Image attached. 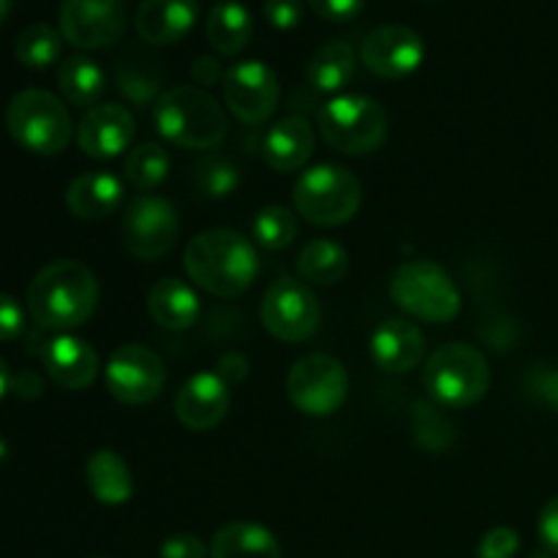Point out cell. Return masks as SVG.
<instances>
[{
  "instance_id": "3957f363",
  "label": "cell",
  "mask_w": 558,
  "mask_h": 558,
  "mask_svg": "<svg viewBox=\"0 0 558 558\" xmlns=\"http://www.w3.org/2000/svg\"><path fill=\"white\" fill-rule=\"evenodd\" d=\"M156 131L185 150H213L229 134L221 104L196 85H178L161 93L153 107Z\"/></svg>"
},
{
  "instance_id": "5b68a950",
  "label": "cell",
  "mask_w": 558,
  "mask_h": 558,
  "mask_svg": "<svg viewBox=\"0 0 558 558\" xmlns=\"http://www.w3.org/2000/svg\"><path fill=\"white\" fill-rule=\"evenodd\" d=\"M294 213L314 227H343L363 205V185L338 163H316L305 169L292 189Z\"/></svg>"
},
{
  "instance_id": "ee69618b",
  "label": "cell",
  "mask_w": 558,
  "mask_h": 558,
  "mask_svg": "<svg viewBox=\"0 0 558 558\" xmlns=\"http://www.w3.org/2000/svg\"><path fill=\"white\" fill-rule=\"evenodd\" d=\"M11 387H14V376H11V371H9V365H5V360L0 357V401H3L5 392H9Z\"/></svg>"
},
{
  "instance_id": "30bf717a",
  "label": "cell",
  "mask_w": 558,
  "mask_h": 558,
  "mask_svg": "<svg viewBox=\"0 0 558 558\" xmlns=\"http://www.w3.org/2000/svg\"><path fill=\"white\" fill-rule=\"evenodd\" d=\"M123 245L142 262H156L174 248L180 234L178 207L158 194H140L129 202L120 223Z\"/></svg>"
},
{
  "instance_id": "1f68e13d",
  "label": "cell",
  "mask_w": 558,
  "mask_h": 558,
  "mask_svg": "<svg viewBox=\"0 0 558 558\" xmlns=\"http://www.w3.org/2000/svg\"><path fill=\"white\" fill-rule=\"evenodd\" d=\"M123 174L125 180H129L131 189L142 191V194L158 189L169 174L167 147L158 145V142H145V145L134 147V150L125 156Z\"/></svg>"
},
{
  "instance_id": "4fadbf2b",
  "label": "cell",
  "mask_w": 558,
  "mask_h": 558,
  "mask_svg": "<svg viewBox=\"0 0 558 558\" xmlns=\"http://www.w3.org/2000/svg\"><path fill=\"white\" fill-rule=\"evenodd\" d=\"M281 98L276 71L262 60H240L223 76V101L245 125H262L272 118Z\"/></svg>"
},
{
  "instance_id": "e575fe53",
  "label": "cell",
  "mask_w": 558,
  "mask_h": 558,
  "mask_svg": "<svg viewBox=\"0 0 558 558\" xmlns=\"http://www.w3.org/2000/svg\"><path fill=\"white\" fill-rule=\"evenodd\" d=\"M521 550V537L515 529L496 526L483 534L477 545V558H515Z\"/></svg>"
},
{
  "instance_id": "2e32d148",
  "label": "cell",
  "mask_w": 558,
  "mask_h": 558,
  "mask_svg": "<svg viewBox=\"0 0 558 558\" xmlns=\"http://www.w3.org/2000/svg\"><path fill=\"white\" fill-rule=\"evenodd\" d=\"M134 114L120 104H96L76 125V145L90 158H118L134 142Z\"/></svg>"
},
{
  "instance_id": "ffe728a7",
  "label": "cell",
  "mask_w": 558,
  "mask_h": 558,
  "mask_svg": "<svg viewBox=\"0 0 558 558\" xmlns=\"http://www.w3.org/2000/svg\"><path fill=\"white\" fill-rule=\"evenodd\" d=\"M199 3L196 0H145L136 9L134 27L140 38L150 47L178 44L194 31Z\"/></svg>"
},
{
  "instance_id": "d4e9b609",
  "label": "cell",
  "mask_w": 558,
  "mask_h": 558,
  "mask_svg": "<svg viewBox=\"0 0 558 558\" xmlns=\"http://www.w3.org/2000/svg\"><path fill=\"white\" fill-rule=\"evenodd\" d=\"M85 483L96 501L120 507L134 496V477L123 458L114 450H96L85 463Z\"/></svg>"
},
{
  "instance_id": "83f0119b",
  "label": "cell",
  "mask_w": 558,
  "mask_h": 558,
  "mask_svg": "<svg viewBox=\"0 0 558 558\" xmlns=\"http://www.w3.org/2000/svg\"><path fill=\"white\" fill-rule=\"evenodd\" d=\"M254 36V16L238 0H221L207 16V41L218 54L243 52Z\"/></svg>"
},
{
  "instance_id": "44dd1931",
  "label": "cell",
  "mask_w": 558,
  "mask_h": 558,
  "mask_svg": "<svg viewBox=\"0 0 558 558\" xmlns=\"http://www.w3.org/2000/svg\"><path fill=\"white\" fill-rule=\"evenodd\" d=\"M314 125L305 118L289 114L272 123L262 136V158L276 172H298L314 156Z\"/></svg>"
},
{
  "instance_id": "836d02e7",
  "label": "cell",
  "mask_w": 558,
  "mask_h": 558,
  "mask_svg": "<svg viewBox=\"0 0 558 558\" xmlns=\"http://www.w3.org/2000/svg\"><path fill=\"white\" fill-rule=\"evenodd\" d=\"M194 183L207 199H223L240 189V167L223 153H210L196 163Z\"/></svg>"
},
{
  "instance_id": "e0dca14e",
  "label": "cell",
  "mask_w": 558,
  "mask_h": 558,
  "mask_svg": "<svg viewBox=\"0 0 558 558\" xmlns=\"http://www.w3.org/2000/svg\"><path fill=\"white\" fill-rule=\"evenodd\" d=\"M229 407H232L229 381L213 374V371H202V374L191 376L178 390V398H174L178 420L189 430H196V434H205V430L221 425Z\"/></svg>"
},
{
  "instance_id": "f1b7e54d",
  "label": "cell",
  "mask_w": 558,
  "mask_h": 558,
  "mask_svg": "<svg viewBox=\"0 0 558 558\" xmlns=\"http://www.w3.org/2000/svg\"><path fill=\"white\" fill-rule=\"evenodd\" d=\"M298 270L308 283H316V287H336L349 272V251L338 240L316 238L300 251Z\"/></svg>"
},
{
  "instance_id": "52a82bcc",
  "label": "cell",
  "mask_w": 558,
  "mask_h": 558,
  "mask_svg": "<svg viewBox=\"0 0 558 558\" xmlns=\"http://www.w3.org/2000/svg\"><path fill=\"white\" fill-rule=\"evenodd\" d=\"M390 298L412 319L447 325L461 314V292L445 267L430 259L403 262L390 278Z\"/></svg>"
},
{
  "instance_id": "277c9868",
  "label": "cell",
  "mask_w": 558,
  "mask_h": 558,
  "mask_svg": "<svg viewBox=\"0 0 558 558\" xmlns=\"http://www.w3.org/2000/svg\"><path fill=\"white\" fill-rule=\"evenodd\" d=\"M423 385L439 407L469 409L488 396V360L472 343H445L425 360Z\"/></svg>"
},
{
  "instance_id": "74e56055",
  "label": "cell",
  "mask_w": 558,
  "mask_h": 558,
  "mask_svg": "<svg viewBox=\"0 0 558 558\" xmlns=\"http://www.w3.org/2000/svg\"><path fill=\"white\" fill-rule=\"evenodd\" d=\"M210 550L196 534H172L163 539L158 558H207Z\"/></svg>"
},
{
  "instance_id": "b9f144b4",
  "label": "cell",
  "mask_w": 558,
  "mask_h": 558,
  "mask_svg": "<svg viewBox=\"0 0 558 558\" xmlns=\"http://www.w3.org/2000/svg\"><path fill=\"white\" fill-rule=\"evenodd\" d=\"M534 392L545 407H550L558 414V368L539 371L537 379H534Z\"/></svg>"
},
{
  "instance_id": "d6a6232c",
  "label": "cell",
  "mask_w": 558,
  "mask_h": 558,
  "mask_svg": "<svg viewBox=\"0 0 558 558\" xmlns=\"http://www.w3.org/2000/svg\"><path fill=\"white\" fill-rule=\"evenodd\" d=\"M298 213L289 210L283 205H267L262 207L251 223V238L267 251H283L294 243L298 238Z\"/></svg>"
},
{
  "instance_id": "603a6c76",
  "label": "cell",
  "mask_w": 558,
  "mask_h": 558,
  "mask_svg": "<svg viewBox=\"0 0 558 558\" xmlns=\"http://www.w3.org/2000/svg\"><path fill=\"white\" fill-rule=\"evenodd\" d=\"M199 294L180 278H158L147 292V314L163 330H189L199 319Z\"/></svg>"
},
{
  "instance_id": "8992f818",
  "label": "cell",
  "mask_w": 558,
  "mask_h": 558,
  "mask_svg": "<svg viewBox=\"0 0 558 558\" xmlns=\"http://www.w3.org/2000/svg\"><path fill=\"white\" fill-rule=\"evenodd\" d=\"M5 129L16 145L36 156H58L74 136V123L63 101L38 87H27L11 98L5 107Z\"/></svg>"
},
{
  "instance_id": "8d00e7d4",
  "label": "cell",
  "mask_w": 558,
  "mask_h": 558,
  "mask_svg": "<svg viewBox=\"0 0 558 558\" xmlns=\"http://www.w3.org/2000/svg\"><path fill=\"white\" fill-rule=\"evenodd\" d=\"M25 308L11 294H0V341H14L25 332Z\"/></svg>"
},
{
  "instance_id": "d590c367",
  "label": "cell",
  "mask_w": 558,
  "mask_h": 558,
  "mask_svg": "<svg viewBox=\"0 0 558 558\" xmlns=\"http://www.w3.org/2000/svg\"><path fill=\"white\" fill-rule=\"evenodd\" d=\"M265 20L276 31H294L303 20V3L300 0H265Z\"/></svg>"
},
{
  "instance_id": "d6986e66",
  "label": "cell",
  "mask_w": 558,
  "mask_h": 558,
  "mask_svg": "<svg viewBox=\"0 0 558 558\" xmlns=\"http://www.w3.org/2000/svg\"><path fill=\"white\" fill-rule=\"evenodd\" d=\"M371 360L379 371L392 376L409 374L425 360V336L407 319L381 322L368 343Z\"/></svg>"
},
{
  "instance_id": "f546056e",
  "label": "cell",
  "mask_w": 558,
  "mask_h": 558,
  "mask_svg": "<svg viewBox=\"0 0 558 558\" xmlns=\"http://www.w3.org/2000/svg\"><path fill=\"white\" fill-rule=\"evenodd\" d=\"M58 87L74 107H93L107 90V76L96 60L85 54H71L58 69Z\"/></svg>"
},
{
  "instance_id": "7c38bea8",
  "label": "cell",
  "mask_w": 558,
  "mask_h": 558,
  "mask_svg": "<svg viewBox=\"0 0 558 558\" xmlns=\"http://www.w3.org/2000/svg\"><path fill=\"white\" fill-rule=\"evenodd\" d=\"M104 381L114 401L125 407H145L161 396L167 385V365L150 347L123 343L109 354Z\"/></svg>"
},
{
  "instance_id": "7a4b0ae2",
  "label": "cell",
  "mask_w": 558,
  "mask_h": 558,
  "mask_svg": "<svg viewBox=\"0 0 558 558\" xmlns=\"http://www.w3.org/2000/svg\"><path fill=\"white\" fill-rule=\"evenodd\" d=\"M101 289L87 265L58 259L36 272L27 287V311L44 330L71 332L85 325L98 308Z\"/></svg>"
},
{
  "instance_id": "7bdbcfd3",
  "label": "cell",
  "mask_w": 558,
  "mask_h": 558,
  "mask_svg": "<svg viewBox=\"0 0 558 558\" xmlns=\"http://www.w3.org/2000/svg\"><path fill=\"white\" fill-rule=\"evenodd\" d=\"M22 379L27 381L25 387H14L16 392H20L22 398H36L38 392H41V381H38L36 374H22Z\"/></svg>"
},
{
  "instance_id": "6da1fadb",
  "label": "cell",
  "mask_w": 558,
  "mask_h": 558,
  "mask_svg": "<svg viewBox=\"0 0 558 558\" xmlns=\"http://www.w3.org/2000/svg\"><path fill=\"white\" fill-rule=\"evenodd\" d=\"M183 265L194 287L221 300H234L254 287L259 254L234 229H207L185 245Z\"/></svg>"
},
{
  "instance_id": "ba28073f",
  "label": "cell",
  "mask_w": 558,
  "mask_h": 558,
  "mask_svg": "<svg viewBox=\"0 0 558 558\" xmlns=\"http://www.w3.org/2000/svg\"><path fill=\"white\" fill-rule=\"evenodd\" d=\"M319 134L343 156H368L387 140V112L376 98L341 93L319 109Z\"/></svg>"
},
{
  "instance_id": "484cf974",
  "label": "cell",
  "mask_w": 558,
  "mask_h": 558,
  "mask_svg": "<svg viewBox=\"0 0 558 558\" xmlns=\"http://www.w3.org/2000/svg\"><path fill=\"white\" fill-rule=\"evenodd\" d=\"M114 82L131 104L147 107L161 98L163 71L153 54L142 52V49H129L114 65Z\"/></svg>"
},
{
  "instance_id": "7402d4cb",
  "label": "cell",
  "mask_w": 558,
  "mask_h": 558,
  "mask_svg": "<svg viewBox=\"0 0 558 558\" xmlns=\"http://www.w3.org/2000/svg\"><path fill=\"white\" fill-rule=\"evenodd\" d=\"M123 183L112 172L90 169L74 178L65 189V207L82 221H101L123 205Z\"/></svg>"
},
{
  "instance_id": "bcb514c9",
  "label": "cell",
  "mask_w": 558,
  "mask_h": 558,
  "mask_svg": "<svg viewBox=\"0 0 558 558\" xmlns=\"http://www.w3.org/2000/svg\"><path fill=\"white\" fill-rule=\"evenodd\" d=\"M534 558H550V554H548V550H545V554H537Z\"/></svg>"
},
{
  "instance_id": "7dc6e473",
  "label": "cell",
  "mask_w": 558,
  "mask_h": 558,
  "mask_svg": "<svg viewBox=\"0 0 558 558\" xmlns=\"http://www.w3.org/2000/svg\"><path fill=\"white\" fill-rule=\"evenodd\" d=\"M93 558H107V556H93Z\"/></svg>"
},
{
  "instance_id": "60d3db41",
  "label": "cell",
  "mask_w": 558,
  "mask_h": 558,
  "mask_svg": "<svg viewBox=\"0 0 558 558\" xmlns=\"http://www.w3.org/2000/svg\"><path fill=\"white\" fill-rule=\"evenodd\" d=\"M191 76H194L196 85L210 87V85H218V82L223 85V76H227V71L221 69V63H218L213 54H202V58H196L194 63H191Z\"/></svg>"
},
{
  "instance_id": "f6af8a7d",
  "label": "cell",
  "mask_w": 558,
  "mask_h": 558,
  "mask_svg": "<svg viewBox=\"0 0 558 558\" xmlns=\"http://www.w3.org/2000/svg\"><path fill=\"white\" fill-rule=\"evenodd\" d=\"M11 9H14V0H0V25H3V22L9 20Z\"/></svg>"
},
{
  "instance_id": "ac0fdd59",
  "label": "cell",
  "mask_w": 558,
  "mask_h": 558,
  "mask_svg": "<svg viewBox=\"0 0 558 558\" xmlns=\"http://www.w3.org/2000/svg\"><path fill=\"white\" fill-rule=\"evenodd\" d=\"M41 363L49 379L71 392L87 390L98 376V354L85 338L58 332L41 349Z\"/></svg>"
},
{
  "instance_id": "9a60e30c",
  "label": "cell",
  "mask_w": 558,
  "mask_h": 558,
  "mask_svg": "<svg viewBox=\"0 0 558 558\" xmlns=\"http://www.w3.org/2000/svg\"><path fill=\"white\" fill-rule=\"evenodd\" d=\"M360 60L371 74L381 80H403L412 76L425 60V41L409 25H379L365 36L360 47Z\"/></svg>"
},
{
  "instance_id": "4316f807",
  "label": "cell",
  "mask_w": 558,
  "mask_h": 558,
  "mask_svg": "<svg viewBox=\"0 0 558 558\" xmlns=\"http://www.w3.org/2000/svg\"><path fill=\"white\" fill-rule=\"evenodd\" d=\"M357 71V54L349 41H327L311 54L305 65V80L316 93H338L354 80Z\"/></svg>"
},
{
  "instance_id": "ab89813d",
  "label": "cell",
  "mask_w": 558,
  "mask_h": 558,
  "mask_svg": "<svg viewBox=\"0 0 558 558\" xmlns=\"http://www.w3.org/2000/svg\"><path fill=\"white\" fill-rule=\"evenodd\" d=\"M537 534L543 539L545 550L550 556H558V496L548 501L539 512V521H537Z\"/></svg>"
},
{
  "instance_id": "5bb4252c",
  "label": "cell",
  "mask_w": 558,
  "mask_h": 558,
  "mask_svg": "<svg viewBox=\"0 0 558 558\" xmlns=\"http://www.w3.org/2000/svg\"><path fill=\"white\" fill-rule=\"evenodd\" d=\"M60 36L76 49H104L120 41L125 31L123 0H63Z\"/></svg>"
},
{
  "instance_id": "f35d334b",
  "label": "cell",
  "mask_w": 558,
  "mask_h": 558,
  "mask_svg": "<svg viewBox=\"0 0 558 558\" xmlns=\"http://www.w3.org/2000/svg\"><path fill=\"white\" fill-rule=\"evenodd\" d=\"M322 20L349 22L363 11L365 0H305Z\"/></svg>"
},
{
  "instance_id": "cb8c5ba5",
  "label": "cell",
  "mask_w": 558,
  "mask_h": 558,
  "mask_svg": "<svg viewBox=\"0 0 558 558\" xmlns=\"http://www.w3.org/2000/svg\"><path fill=\"white\" fill-rule=\"evenodd\" d=\"M210 558H283V550L276 534L262 523L232 521L213 537Z\"/></svg>"
},
{
  "instance_id": "8fae6325",
  "label": "cell",
  "mask_w": 558,
  "mask_h": 558,
  "mask_svg": "<svg viewBox=\"0 0 558 558\" xmlns=\"http://www.w3.org/2000/svg\"><path fill=\"white\" fill-rule=\"evenodd\" d=\"M262 325L283 343L308 341L322 325L319 298L298 278H278L262 298Z\"/></svg>"
},
{
  "instance_id": "4dcf8cb0",
  "label": "cell",
  "mask_w": 558,
  "mask_h": 558,
  "mask_svg": "<svg viewBox=\"0 0 558 558\" xmlns=\"http://www.w3.org/2000/svg\"><path fill=\"white\" fill-rule=\"evenodd\" d=\"M63 41L65 38L60 36V31H54L47 22H36V25H27L16 36L14 54L25 69H49V65L60 60Z\"/></svg>"
},
{
  "instance_id": "9c48e42d",
  "label": "cell",
  "mask_w": 558,
  "mask_h": 558,
  "mask_svg": "<svg viewBox=\"0 0 558 558\" xmlns=\"http://www.w3.org/2000/svg\"><path fill=\"white\" fill-rule=\"evenodd\" d=\"M287 396L308 417H330L347 403L349 374L332 354H305L289 368Z\"/></svg>"
}]
</instances>
